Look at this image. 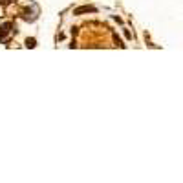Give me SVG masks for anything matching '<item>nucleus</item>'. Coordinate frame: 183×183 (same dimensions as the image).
Instances as JSON below:
<instances>
[{"label": "nucleus", "mask_w": 183, "mask_h": 183, "mask_svg": "<svg viewBox=\"0 0 183 183\" xmlns=\"http://www.w3.org/2000/svg\"><path fill=\"white\" fill-rule=\"evenodd\" d=\"M86 11H93V9H92V7H88V5H84V7L75 9V15H81V13H86Z\"/></svg>", "instance_id": "1"}, {"label": "nucleus", "mask_w": 183, "mask_h": 183, "mask_svg": "<svg viewBox=\"0 0 183 183\" xmlns=\"http://www.w3.org/2000/svg\"><path fill=\"white\" fill-rule=\"evenodd\" d=\"M26 46H27V48H35V38H27V40H26Z\"/></svg>", "instance_id": "2"}]
</instances>
